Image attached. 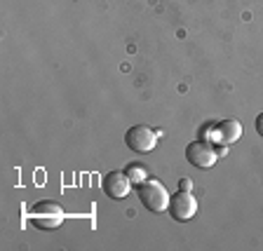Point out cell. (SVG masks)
<instances>
[{"instance_id":"obj_1","label":"cell","mask_w":263,"mask_h":251,"mask_svg":"<svg viewBox=\"0 0 263 251\" xmlns=\"http://www.w3.org/2000/svg\"><path fill=\"white\" fill-rule=\"evenodd\" d=\"M26 221H33L38 228H45V230H54L64 223L66 219V211L59 207L57 202H38L33 209H28L24 214Z\"/></svg>"},{"instance_id":"obj_2","label":"cell","mask_w":263,"mask_h":251,"mask_svg":"<svg viewBox=\"0 0 263 251\" xmlns=\"http://www.w3.org/2000/svg\"><path fill=\"white\" fill-rule=\"evenodd\" d=\"M139 200L148 211H164V209H170L172 197L160 181L146 179L143 183H139Z\"/></svg>"},{"instance_id":"obj_3","label":"cell","mask_w":263,"mask_h":251,"mask_svg":"<svg viewBox=\"0 0 263 251\" xmlns=\"http://www.w3.org/2000/svg\"><path fill=\"white\" fill-rule=\"evenodd\" d=\"M125 143L134 153H151L155 148V143H158V129H151L146 125L132 127L125 134Z\"/></svg>"},{"instance_id":"obj_4","label":"cell","mask_w":263,"mask_h":251,"mask_svg":"<svg viewBox=\"0 0 263 251\" xmlns=\"http://www.w3.org/2000/svg\"><path fill=\"white\" fill-rule=\"evenodd\" d=\"M186 160L197 169H209L219 160V153L209 141H193L186 148Z\"/></svg>"},{"instance_id":"obj_5","label":"cell","mask_w":263,"mask_h":251,"mask_svg":"<svg viewBox=\"0 0 263 251\" xmlns=\"http://www.w3.org/2000/svg\"><path fill=\"white\" fill-rule=\"evenodd\" d=\"M170 214L176 221H191L197 214V200L193 197V192L179 190L176 195H172L170 200Z\"/></svg>"},{"instance_id":"obj_6","label":"cell","mask_w":263,"mask_h":251,"mask_svg":"<svg viewBox=\"0 0 263 251\" xmlns=\"http://www.w3.org/2000/svg\"><path fill=\"white\" fill-rule=\"evenodd\" d=\"M132 190V181L125 171H110L104 179V192L110 197V200H122L127 197Z\"/></svg>"},{"instance_id":"obj_7","label":"cell","mask_w":263,"mask_h":251,"mask_svg":"<svg viewBox=\"0 0 263 251\" xmlns=\"http://www.w3.org/2000/svg\"><path fill=\"white\" fill-rule=\"evenodd\" d=\"M212 131L221 146H230V143H235L242 137V125L235 118H228V120H221L216 127H212Z\"/></svg>"},{"instance_id":"obj_8","label":"cell","mask_w":263,"mask_h":251,"mask_svg":"<svg viewBox=\"0 0 263 251\" xmlns=\"http://www.w3.org/2000/svg\"><path fill=\"white\" fill-rule=\"evenodd\" d=\"M125 174L129 176L132 183H137V186H139V183H143V181H146V167H143V164H129Z\"/></svg>"},{"instance_id":"obj_9","label":"cell","mask_w":263,"mask_h":251,"mask_svg":"<svg viewBox=\"0 0 263 251\" xmlns=\"http://www.w3.org/2000/svg\"><path fill=\"white\" fill-rule=\"evenodd\" d=\"M179 190H188V192H191L193 190V181L191 179H181L179 181Z\"/></svg>"},{"instance_id":"obj_10","label":"cell","mask_w":263,"mask_h":251,"mask_svg":"<svg viewBox=\"0 0 263 251\" xmlns=\"http://www.w3.org/2000/svg\"><path fill=\"white\" fill-rule=\"evenodd\" d=\"M256 131H258V137H263V113L256 118Z\"/></svg>"}]
</instances>
